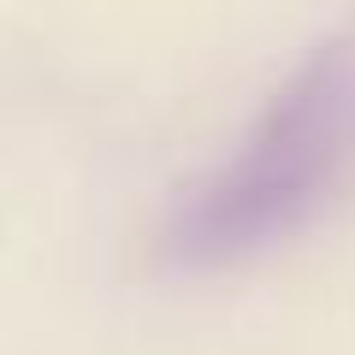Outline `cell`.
<instances>
[{
	"label": "cell",
	"mask_w": 355,
	"mask_h": 355,
	"mask_svg": "<svg viewBox=\"0 0 355 355\" xmlns=\"http://www.w3.org/2000/svg\"><path fill=\"white\" fill-rule=\"evenodd\" d=\"M355 190V30L320 42L261 107L225 166L184 196L166 261L184 272L254 261L302 237Z\"/></svg>",
	"instance_id": "1"
}]
</instances>
